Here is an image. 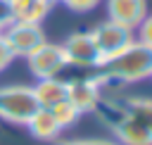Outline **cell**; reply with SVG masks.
Instances as JSON below:
<instances>
[{
	"instance_id": "obj_6",
	"label": "cell",
	"mask_w": 152,
	"mask_h": 145,
	"mask_svg": "<svg viewBox=\"0 0 152 145\" xmlns=\"http://www.w3.org/2000/svg\"><path fill=\"white\" fill-rule=\"evenodd\" d=\"M90 36H93V40H95L102 59L116 55L119 50H124L126 45H131V43L135 40V31H133V29H128V26H124V24H119V21H112V19L100 21V24L90 31Z\"/></svg>"
},
{
	"instance_id": "obj_19",
	"label": "cell",
	"mask_w": 152,
	"mask_h": 145,
	"mask_svg": "<svg viewBox=\"0 0 152 145\" xmlns=\"http://www.w3.org/2000/svg\"><path fill=\"white\" fill-rule=\"evenodd\" d=\"M81 145H121V143L104 140V138H88V140H81Z\"/></svg>"
},
{
	"instance_id": "obj_20",
	"label": "cell",
	"mask_w": 152,
	"mask_h": 145,
	"mask_svg": "<svg viewBox=\"0 0 152 145\" xmlns=\"http://www.w3.org/2000/svg\"><path fill=\"white\" fill-rule=\"evenodd\" d=\"M55 145H81V140H59Z\"/></svg>"
},
{
	"instance_id": "obj_3",
	"label": "cell",
	"mask_w": 152,
	"mask_h": 145,
	"mask_svg": "<svg viewBox=\"0 0 152 145\" xmlns=\"http://www.w3.org/2000/svg\"><path fill=\"white\" fill-rule=\"evenodd\" d=\"M38 100L31 86H0V119L26 126L38 112Z\"/></svg>"
},
{
	"instance_id": "obj_10",
	"label": "cell",
	"mask_w": 152,
	"mask_h": 145,
	"mask_svg": "<svg viewBox=\"0 0 152 145\" xmlns=\"http://www.w3.org/2000/svg\"><path fill=\"white\" fill-rule=\"evenodd\" d=\"M10 2V14L12 21H28V24H40L55 0H7Z\"/></svg>"
},
{
	"instance_id": "obj_16",
	"label": "cell",
	"mask_w": 152,
	"mask_h": 145,
	"mask_svg": "<svg viewBox=\"0 0 152 145\" xmlns=\"http://www.w3.org/2000/svg\"><path fill=\"white\" fill-rule=\"evenodd\" d=\"M62 5H66L71 12H90L95 10V5H100V0H59Z\"/></svg>"
},
{
	"instance_id": "obj_5",
	"label": "cell",
	"mask_w": 152,
	"mask_h": 145,
	"mask_svg": "<svg viewBox=\"0 0 152 145\" xmlns=\"http://www.w3.org/2000/svg\"><path fill=\"white\" fill-rule=\"evenodd\" d=\"M26 64H28V71L33 74L36 81H43V78H55L59 76L69 64H66V57L62 52V45L59 43H43L38 45L28 57H24Z\"/></svg>"
},
{
	"instance_id": "obj_14",
	"label": "cell",
	"mask_w": 152,
	"mask_h": 145,
	"mask_svg": "<svg viewBox=\"0 0 152 145\" xmlns=\"http://www.w3.org/2000/svg\"><path fill=\"white\" fill-rule=\"evenodd\" d=\"M50 112H52V116L57 119V124H59L62 128H66V126L76 124V121H78V116H81V112H78L69 100H62V102H59V105H55Z\"/></svg>"
},
{
	"instance_id": "obj_12",
	"label": "cell",
	"mask_w": 152,
	"mask_h": 145,
	"mask_svg": "<svg viewBox=\"0 0 152 145\" xmlns=\"http://www.w3.org/2000/svg\"><path fill=\"white\" fill-rule=\"evenodd\" d=\"M26 128L38 140H57V135L62 133V126L57 124V119L52 116V112L50 109H43V107L31 116V121L26 124Z\"/></svg>"
},
{
	"instance_id": "obj_2",
	"label": "cell",
	"mask_w": 152,
	"mask_h": 145,
	"mask_svg": "<svg viewBox=\"0 0 152 145\" xmlns=\"http://www.w3.org/2000/svg\"><path fill=\"white\" fill-rule=\"evenodd\" d=\"M95 114L109 128V133L116 138V143H121V145H152L150 131L133 114H128L124 109L119 97H102L100 105L95 107Z\"/></svg>"
},
{
	"instance_id": "obj_11",
	"label": "cell",
	"mask_w": 152,
	"mask_h": 145,
	"mask_svg": "<svg viewBox=\"0 0 152 145\" xmlns=\"http://www.w3.org/2000/svg\"><path fill=\"white\" fill-rule=\"evenodd\" d=\"M31 88H33V95L38 100V107H43V109H52L55 105L66 100V81H62L59 76L43 78V81H38Z\"/></svg>"
},
{
	"instance_id": "obj_1",
	"label": "cell",
	"mask_w": 152,
	"mask_h": 145,
	"mask_svg": "<svg viewBox=\"0 0 152 145\" xmlns=\"http://www.w3.org/2000/svg\"><path fill=\"white\" fill-rule=\"evenodd\" d=\"M152 76V48L140 40H133L112 57H104L90 78L100 86L109 83H138Z\"/></svg>"
},
{
	"instance_id": "obj_17",
	"label": "cell",
	"mask_w": 152,
	"mask_h": 145,
	"mask_svg": "<svg viewBox=\"0 0 152 145\" xmlns=\"http://www.w3.org/2000/svg\"><path fill=\"white\" fill-rule=\"evenodd\" d=\"M14 59H17V57H14V52L10 50V45H7L5 36H2V31H0V71H5Z\"/></svg>"
},
{
	"instance_id": "obj_21",
	"label": "cell",
	"mask_w": 152,
	"mask_h": 145,
	"mask_svg": "<svg viewBox=\"0 0 152 145\" xmlns=\"http://www.w3.org/2000/svg\"><path fill=\"white\" fill-rule=\"evenodd\" d=\"M150 78H152V76H150Z\"/></svg>"
},
{
	"instance_id": "obj_18",
	"label": "cell",
	"mask_w": 152,
	"mask_h": 145,
	"mask_svg": "<svg viewBox=\"0 0 152 145\" xmlns=\"http://www.w3.org/2000/svg\"><path fill=\"white\" fill-rule=\"evenodd\" d=\"M12 21V14H10V2L7 0H0V31Z\"/></svg>"
},
{
	"instance_id": "obj_7",
	"label": "cell",
	"mask_w": 152,
	"mask_h": 145,
	"mask_svg": "<svg viewBox=\"0 0 152 145\" xmlns=\"http://www.w3.org/2000/svg\"><path fill=\"white\" fill-rule=\"evenodd\" d=\"M2 36L14 52V57H28L38 45L45 43V33L40 24H28V21H10L2 29Z\"/></svg>"
},
{
	"instance_id": "obj_4",
	"label": "cell",
	"mask_w": 152,
	"mask_h": 145,
	"mask_svg": "<svg viewBox=\"0 0 152 145\" xmlns=\"http://www.w3.org/2000/svg\"><path fill=\"white\" fill-rule=\"evenodd\" d=\"M59 45H62V52H64L69 67L93 71L102 62V55H100L93 36H90V31H76V33L66 36Z\"/></svg>"
},
{
	"instance_id": "obj_8",
	"label": "cell",
	"mask_w": 152,
	"mask_h": 145,
	"mask_svg": "<svg viewBox=\"0 0 152 145\" xmlns=\"http://www.w3.org/2000/svg\"><path fill=\"white\" fill-rule=\"evenodd\" d=\"M66 100H69L81 114H90V112H95V107H97L100 100H102L100 83H95L90 76L69 78V81H66Z\"/></svg>"
},
{
	"instance_id": "obj_9",
	"label": "cell",
	"mask_w": 152,
	"mask_h": 145,
	"mask_svg": "<svg viewBox=\"0 0 152 145\" xmlns=\"http://www.w3.org/2000/svg\"><path fill=\"white\" fill-rule=\"evenodd\" d=\"M107 17L135 31L147 17V0H107Z\"/></svg>"
},
{
	"instance_id": "obj_15",
	"label": "cell",
	"mask_w": 152,
	"mask_h": 145,
	"mask_svg": "<svg viewBox=\"0 0 152 145\" xmlns=\"http://www.w3.org/2000/svg\"><path fill=\"white\" fill-rule=\"evenodd\" d=\"M135 40H140V43H145L147 48H152V14H147V17L140 21V26L135 29Z\"/></svg>"
},
{
	"instance_id": "obj_13",
	"label": "cell",
	"mask_w": 152,
	"mask_h": 145,
	"mask_svg": "<svg viewBox=\"0 0 152 145\" xmlns=\"http://www.w3.org/2000/svg\"><path fill=\"white\" fill-rule=\"evenodd\" d=\"M119 102L124 105V109L128 114H133L152 135V97H142V95H135V97H119Z\"/></svg>"
}]
</instances>
